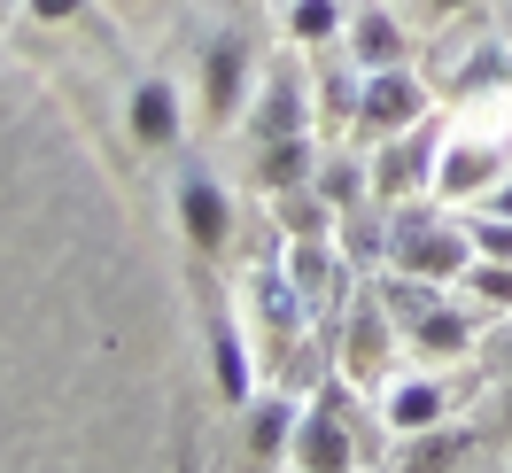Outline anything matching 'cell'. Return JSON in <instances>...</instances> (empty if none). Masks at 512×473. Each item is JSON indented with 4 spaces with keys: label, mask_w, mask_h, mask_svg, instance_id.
Returning <instances> with one entry per match:
<instances>
[{
    "label": "cell",
    "mask_w": 512,
    "mask_h": 473,
    "mask_svg": "<svg viewBox=\"0 0 512 473\" xmlns=\"http://www.w3.org/2000/svg\"><path fill=\"white\" fill-rule=\"evenodd\" d=\"M419 117H427V94H419L412 78H404V70H373V78H365V101H357V125L365 132H404V125H419Z\"/></svg>",
    "instance_id": "1"
},
{
    "label": "cell",
    "mask_w": 512,
    "mask_h": 473,
    "mask_svg": "<svg viewBox=\"0 0 512 473\" xmlns=\"http://www.w3.org/2000/svg\"><path fill=\"white\" fill-rule=\"evenodd\" d=\"M388 249L404 256L412 272H458V264H466V241H458V233H435V218H419V210L388 225Z\"/></svg>",
    "instance_id": "2"
},
{
    "label": "cell",
    "mask_w": 512,
    "mask_h": 473,
    "mask_svg": "<svg viewBox=\"0 0 512 473\" xmlns=\"http://www.w3.org/2000/svg\"><path fill=\"white\" fill-rule=\"evenodd\" d=\"M295 458L303 473H350V442H342V419L334 411H303V427H295Z\"/></svg>",
    "instance_id": "3"
},
{
    "label": "cell",
    "mask_w": 512,
    "mask_h": 473,
    "mask_svg": "<svg viewBox=\"0 0 512 473\" xmlns=\"http://www.w3.org/2000/svg\"><path fill=\"white\" fill-rule=\"evenodd\" d=\"M350 55L365 70H396V63H404V32H396V16L365 8V16H357V32H350Z\"/></svg>",
    "instance_id": "4"
},
{
    "label": "cell",
    "mask_w": 512,
    "mask_h": 473,
    "mask_svg": "<svg viewBox=\"0 0 512 473\" xmlns=\"http://www.w3.org/2000/svg\"><path fill=\"white\" fill-rule=\"evenodd\" d=\"M179 218H187V233L202 249H218L225 241V194L210 179H179Z\"/></svg>",
    "instance_id": "5"
},
{
    "label": "cell",
    "mask_w": 512,
    "mask_h": 473,
    "mask_svg": "<svg viewBox=\"0 0 512 473\" xmlns=\"http://www.w3.org/2000/svg\"><path fill=\"white\" fill-rule=\"evenodd\" d=\"M132 132H140L148 148H163V140L179 132V94H171L163 78H148V86L132 94Z\"/></svg>",
    "instance_id": "6"
},
{
    "label": "cell",
    "mask_w": 512,
    "mask_h": 473,
    "mask_svg": "<svg viewBox=\"0 0 512 473\" xmlns=\"http://www.w3.org/2000/svg\"><path fill=\"white\" fill-rule=\"evenodd\" d=\"M241 70H249V47H241V39H218V47H210V117H233V109H241Z\"/></svg>",
    "instance_id": "7"
},
{
    "label": "cell",
    "mask_w": 512,
    "mask_h": 473,
    "mask_svg": "<svg viewBox=\"0 0 512 473\" xmlns=\"http://www.w3.org/2000/svg\"><path fill=\"white\" fill-rule=\"evenodd\" d=\"M388 357V318L373 303H357V326H350V373H373Z\"/></svg>",
    "instance_id": "8"
},
{
    "label": "cell",
    "mask_w": 512,
    "mask_h": 473,
    "mask_svg": "<svg viewBox=\"0 0 512 473\" xmlns=\"http://www.w3.org/2000/svg\"><path fill=\"white\" fill-rule=\"evenodd\" d=\"M388 419H396L404 435H419V427H435V419H443V396H435L427 380H412V388H396V404H388Z\"/></svg>",
    "instance_id": "9"
},
{
    "label": "cell",
    "mask_w": 512,
    "mask_h": 473,
    "mask_svg": "<svg viewBox=\"0 0 512 473\" xmlns=\"http://www.w3.org/2000/svg\"><path fill=\"white\" fill-rule=\"evenodd\" d=\"M295 125H303V109H295V78H272V94H264V117H256V132L288 140Z\"/></svg>",
    "instance_id": "10"
},
{
    "label": "cell",
    "mask_w": 512,
    "mask_h": 473,
    "mask_svg": "<svg viewBox=\"0 0 512 473\" xmlns=\"http://www.w3.org/2000/svg\"><path fill=\"white\" fill-rule=\"evenodd\" d=\"M481 179H489V148H458V156L435 171V187H443V194H474Z\"/></svg>",
    "instance_id": "11"
},
{
    "label": "cell",
    "mask_w": 512,
    "mask_h": 473,
    "mask_svg": "<svg viewBox=\"0 0 512 473\" xmlns=\"http://www.w3.org/2000/svg\"><path fill=\"white\" fill-rule=\"evenodd\" d=\"M303 156H311V148H303L295 132H288V140H272V156H264V187H280V194H288L295 179H303Z\"/></svg>",
    "instance_id": "12"
},
{
    "label": "cell",
    "mask_w": 512,
    "mask_h": 473,
    "mask_svg": "<svg viewBox=\"0 0 512 473\" xmlns=\"http://www.w3.org/2000/svg\"><path fill=\"white\" fill-rule=\"evenodd\" d=\"M334 24H342V8H334V0H295V16H288L295 39H334Z\"/></svg>",
    "instance_id": "13"
},
{
    "label": "cell",
    "mask_w": 512,
    "mask_h": 473,
    "mask_svg": "<svg viewBox=\"0 0 512 473\" xmlns=\"http://www.w3.org/2000/svg\"><path fill=\"white\" fill-rule=\"evenodd\" d=\"M419 334H427V349H458V342H466V326H458L450 311H435V303L419 311Z\"/></svg>",
    "instance_id": "14"
},
{
    "label": "cell",
    "mask_w": 512,
    "mask_h": 473,
    "mask_svg": "<svg viewBox=\"0 0 512 473\" xmlns=\"http://www.w3.org/2000/svg\"><path fill=\"white\" fill-rule=\"evenodd\" d=\"M218 380H225V396H249V365H241V342H233V334H218Z\"/></svg>",
    "instance_id": "15"
},
{
    "label": "cell",
    "mask_w": 512,
    "mask_h": 473,
    "mask_svg": "<svg viewBox=\"0 0 512 473\" xmlns=\"http://www.w3.org/2000/svg\"><path fill=\"white\" fill-rule=\"evenodd\" d=\"M474 287L489 295V303H512V264H505V256H489V264H474Z\"/></svg>",
    "instance_id": "16"
},
{
    "label": "cell",
    "mask_w": 512,
    "mask_h": 473,
    "mask_svg": "<svg viewBox=\"0 0 512 473\" xmlns=\"http://www.w3.org/2000/svg\"><path fill=\"white\" fill-rule=\"evenodd\" d=\"M474 249H481V256H505V264H512V218H481V225H474Z\"/></svg>",
    "instance_id": "17"
},
{
    "label": "cell",
    "mask_w": 512,
    "mask_h": 473,
    "mask_svg": "<svg viewBox=\"0 0 512 473\" xmlns=\"http://www.w3.org/2000/svg\"><path fill=\"white\" fill-rule=\"evenodd\" d=\"M450 458H458V435H443V442H419V450H412V473H443Z\"/></svg>",
    "instance_id": "18"
},
{
    "label": "cell",
    "mask_w": 512,
    "mask_h": 473,
    "mask_svg": "<svg viewBox=\"0 0 512 473\" xmlns=\"http://www.w3.org/2000/svg\"><path fill=\"white\" fill-rule=\"evenodd\" d=\"M280 435H288V404H256V450H272Z\"/></svg>",
    "instance_id": "19"
},
{
    "label": "cell",
    "mask_w": 512,
    "mask_h": 473,
    "mask_svg": "<svg viewBox=\"0 0 512 473\" xmlns=\"http://www.w3.org/2000/svg\"><path fill=\"white\" fill-rule=\"evenodd\" d=\"M86 0H32V16H78Z\"/></svg>",
    "instance_id": "20"
},
{
    "label": "cell",
    "mask_w": 512,
    "mask_h": 473,
    "mask_svg": "<svg viewBox=\"0 0 512 473\" xmlns=\"http://www.w3.org/2000/svg\"><path fill=\"white\" fill-rule=\"evenodd\" d=\"M497 202H505V218H512V187H505V194H497Z\"/></svg>",
    "instance_id": "21"
},
{
    "label": "cell",
    "mask_w": 512,
    "mask_h": 473,
    "mask_svg": "<svg viewBox=\"0 0 512 473\" xmlns=\"http://www.w3.org/2000/svg\"><path fill=\"white\" fill-rule=\"evenodd\" d=\"M435 8H466V0H435Z\"/></svg>",
    "instance_id": "22"
}]
</instances>
